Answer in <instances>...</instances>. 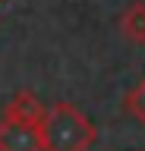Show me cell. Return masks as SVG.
I'll return each mask as SVG.
<instances>
[{
	"instance_id": "cell-1",
	"label": "cell",
	"mask_w": 145,
	"mask_h": 151,
	"mask_svg": "<svg viewBox=\"0 0 145 151\" xmlns=\"http://www.w3.org/2000/svg\"><path fill=\"white\" fill-rule=\"evenodd\" d=\"M98 142V129L76 104H50L41 120V151H88Z\"/></svg>"
},
{
	"instance_id": "cell-2",
	"label": "cell",
	"mask_w": 145,
	"mask_h": 151,
	"mask_svg": "<svg viewBox=\"0 0 145 151\" xmlns=\"http://www.w3.org/2000/svg\"><path fill=\"white\" fill-rule=\"evenodd\" d=\"M0 151H41V129L22 120H0Z\"/></svg>"
},
{
	"instance_id": "cell-3",
	"label": "cell",
	"mask_w": 145,
	"mask_h": 151,
	"mask_svg": "<svg viewBox=\"0 0 145 151\" xmlns=\"http://www.w3.org/2000/svg\"><path fill=\"white\" fill-rule=\"evenodd\" d=\"M44 113H48V107L38 101V94L29 91V88H22V91H16V94L10 98V104H6L3 116H10V120H22V123H32V126H38V129H41Z\"/></svg>"
},
{
	"instance_id": "cell-4",
	"label": "cell",
	"mask_w": 145,
	"mask_h": 151,
	"mask_svg": "<svg viewBox=\"0 0 145 151\" xmlns=\"http://www.w3.org/2000/svg\"><path fill=\"white\" fill-rule=\"evenodd\" d=\"M120 35L129 44H145V0H133L120 13Z\"/></svg>"
},
{
	"instance_id": "cell-5",
	"label": "cell",
	"mask_w": 145,
	"mask_h": 151,
	"mask_svg": "<svg viewBox=\"0 0 145 151\" xmlns=\"http://www.w3.org/2000/svg\"><path fill=\"white\" fill-rule=\"evenodd\" d=\"M123 110L133 116L136 123H142V129H145V76L139 79V82L126 91V98H123Z\"/></svg>"
},
{
	"instance_id": "cell-6",
	"label": "cell",
	"mask_w": 145,
	"mask_h": 151,
	"mask_svg": "<svg viewBox=\"0 0 145 151\" xmlns=\"http://www.w3.org/2000/svg\"><path fill=\"white\" fill-rule=\"evenodd\" d=\"M3 3H6V0H0V6H3Z\"/></svg>"
}]
</instances>
